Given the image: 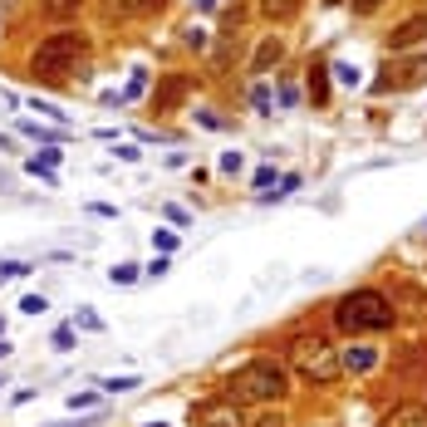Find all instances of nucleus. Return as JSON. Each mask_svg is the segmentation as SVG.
I'll return each mask as SVG.
<instances>
[{
	"instance_id": "nucleus-14",
	"label": "nucleus",
	"mask_w": 427,
	"mask_h": 427,
	"mask_svg": "<svg viewBox=\"0 0 427 427\" xmlns=\"http://www.w3.org/2000/svg\"><path fill=\"white\" fill-rule=\"evenodd\" d=\"M300 10V0H260V15H271V20H290Z\"/></svg>"
},
{
	"instance_id": "nucleus-38",
	"label": "nucleus",
	"mask_w": 427,
	"mask_h": 427,
	"mask_svg": "<svg viewBox=\"0 0 427 427\" xmlns=\"http://www.w3.org/2000/svg\"><path fill=\"white\" fill-rule=\"evenodd\" d=\"M325 6H344V0H325Z\"/></svg>"
},
{
	"instance_id": "nucleus-10",
	"label": "nucleus",
	"mask_w": 427,
	"mask_h": 427,
	"mask_svg": "<svg viewBox=\"0 0 427 427\" xmlns=\"http://www.w3.org/2000/svg\"><path fill=\"white\" fill-rule=\"evenodd\" d=\"M393 368H398V379H422L427 373V344H408Z\"/></svg>"
},
{
	"instance_id": "nucleus-1",
	"label": "nucleus",
	"mask_w": 427,
	"mask_h": 427,
	"mask_svg": "<svg viewBox=\"0 0 427 427\" xmlns=\"http://www.w3.org/2000/svg\"><path fill=\"white\" fill-rule=\"evenodd\" d=\"M393 319H398V309L388 305L383 290H349L334 305V325L349 339H358V334H383V329H393Z\"/></svg>"
},
{
	"instance_id": "nucleus-26",
	"label": "nucleus",
	"mask_w": 427,
	"mask_h": 427,
	"mask_svg": "<svg viewBox=\"0 0 427 427\" xmlns=\"http://www.w3.org/2000/svg\"><path fill=\"white\" fill-rule=\"evenodd\" d=\"M329 74H339V84H349V89H354V84H358V74H354V64H334V69H329Z\"/></svg>"
},
{
	"instance_id": "nucleus-22",
	"label": "nucleus",
	"mask_w": 427,
	"mask_h": 427,
	"mask_svg": "<svg viewBox=\"0 0 427 427\" xmlns=\"http://www.w3.org/2000/svg\"><path fill=\"white\" fill-rule=\"evenodd\" d=\"M60 157H64V152H60L55 143H49V147H39V157H35V163H44L49 172H55V167H60Z\"/></svg>"
},
{
	"instance_id": "nucleus-30",
	"label": "nucleus",
	"mask_w": 427,
	"mask_h": 427,
	"mask_svg": "<svg viewBox=\"0 0 427 427\" xmlns=\"http://www.w3.org/2000/svg\"><path fill=\"white\" fill-rule=\"evenodd\" d=\"M251 103H255L260 113H271V89H255V93H251Z\"/></svg>"
},
{
	"instance_id": "nucleus-6",
	"label": "nucleus",
	"mask_w": 427,
	"mask_h": 427,
	"mask_svg": "<svg viewBox=\"0 0 427 427\" xmlns=\"http://www.w3.org/2000/svg\"><path fill=\"white\" fill-rule=\"evenodd\" d=\"M192 422L197 427H246L241 403H231V398H206V403H197L192 408Z\"/></svg>"
},
{
	"instance_id": "nucleus-20",
	"label": "nucleus",
	"mask_w": 427,
	"mask_h": 427,
	"mask_svg": "<svg viewBox=\"0 0 427 427\" xmlns=\"http://www.w3.org/2000/svg\"><path fill=\"white\" fill-rule=\"evenodd\" d=\"M25 172H35V177H39L44 187H60V177H55V172H49L44 163H35V157H30V163H25Z\"/></svg>"
},
{
	"instance_id": "nucleus-17",
	"label": "nucleus",
	"mask_w": 427,
	"mask_h": 427,
	"mask_svg": "<svg viewBox=\"0 0 427 427\" xmlns=\"http://www.w3.org/2000/svg\"><path fill=\"white\" fill-rule=\"evenodd\" d=\"M152 251L157 255H172L177 251V231H152Z\"/></svg>"
},
{
	"instance_id": "nucleus-5",
	"label": "nucleus",
	"mask_w": 427,
	"mask_h": 427,
	"mask_svg": "<svg viewBox=\"0 0 427 427\" xmlns=\"http://www.w3.org/2000/svg\"><path fill=\"white\" fill-rule=\"evenodd\" d=\"M422 79H427V55L393 60V64H383V79H373V93H388V89H417Z\"/></svg>"
},
{
	"instance_id": "nucleus-23",
	"label": "nucleus",
	"mask_w": 427,
	"mask_h": 427,
	"mask_svg": "<svg viewBox=\"0 0 427 427\" xmlns=\"http://www.w3.org/2000/svg\"><path fill=\"white\" fill-rule=\"evenodd\" d=\"M295 187H300V177L290 172V177H280V192H271V197H275V201H285V197H290ZM271 197H265V201H271Z\"/></svg>"
},
{
	"instance_id": "nucleus-33",
	"label": "nucleus",
	"mask_w": 427,
	"mask_h": 427,
	"mask_svg": "<svg viewBox=\"0 0 427 427\" xmlns=\"http://www.w3.org/2000/svg\"><path fill=\"white\" fill-rule=\"evenodd\" d=\"M379 6H383V0H354V15H373Z\"/></svg>"
},
{
	"instance_id": "nucleus-8",
	"label": "nucleus",
	"mask_w": 427,
	"mask_h": 427,
	"mask_svg": "<svg viewBox=\"0 0 427 427\" xmlns=\"http://www.w3.org/2000/svg\"><path fill=\"white\" fill-rule=\"evenodd\" d=\"M187 89H192V79H187V74H167L163 84H157V93H152V109H157V113H172L177 103L187 98Z\"/></svg>"
},
{
	"instance_id": "nucleus-36",
	"label": "nucleus",
	"mask_w": 427,
	"mask_h": 427,
	"mask_svg": "<svg viewBox=\"0 0 427 427\" xmlns=\"http://www.w3.org/2000/svg\"><path fill=\"white\" fill-rule=\"evenodd\" d=\"M109 6H113V10H123V15H128V10H143V0H109Z\"/></svg>"
},
{
	"instance_id": "nucleus-27",
	"label": "nucleus",
	"mask_w": 427,
	"mask_h": 427,
	"mask_svg": "<svg viewBox=\"0 0 427 427\" xmlns=\"http://www.w3.org/2000/svg\"><path fill=\"white\" fill-rule=\"evenodd\" d=\"M55 349H74V325H64V329H55Z\"/></svg>"
},
{
	"instance_id": "nucleus-21",
	"label": "nucleus",
	"mask_w": 427,
	"mask_h": 427,
	"mask_svg": "<svg viewBox=\"0 0 427 427\" xmlns=\"http://www.w3.org/2000/svg\"><path fill=\"white\" fill-rule=\"evenodd\" d=\"M20 275H30L25 260H6V265H0V280H20Z\"/></svg>"
},
{
	"instance_id": "nucleus-7",
	"label": "nucleus",
	"mask_w": 427,
	"mask_h": 427,
	"mask_svg": "<svg viewBox=\"0 0 427 427\" xmlns=\"http://www.w3.org/2000/svg\"><path fill=\"white\" fill-rule=\"evenodd\" d=\"M422 39H427V15H408V20L393 25V35H388V55H403V49L422 44Z\"/></svg>"
},
{
	"instance_id": "nucleus-32",
	"label": "nucleus",
	"mask_w": 427,
	"mask_h": 427,
	"mask_svg": "<svg viewBox=\"0 0 427 427\" xmlns=\"http://www.w3.org/2000/svg\"><path fill=\"white\" fill-rule=\"evenodd\" d=\"M221 172H241V152H221Z\"/></svg>"
},
{
	"instance_id": "nucleus-3",
	"label": "nucleus",
	"mask_w": 427,
	"mask_h": 427,
	"mask_svg": "<svg viewBox=\"0 0 427 427\" xmlns=\"http://www.w3.org/2000/svg\"><path fill=\"white\" fill-rule=\"evenodd\" d=\"M84 55H89V39L79 30H60V35L39 39V49L30 55V74L35 79H64Z\"/></svg>"
},
{
	"instance_id": "nucleus-24",
	"label": "nucleus",
	"mask_w": 427,
	"mask_h": 427,
	"mask_svg": "<svg viewBox=\"0 0 427 427\" xmlns=\"http://www.w3.org/2000/svg\"><path fill=\"white\" fill-rule=\"evenodd\" d=\"M20 309H25V314H44L49 305H44V295H25V300H20Z\"/></svg>"
},
{
	"instance_id": "nucleus-35",
	"label": "nucleus",
	"mask_w": 427,
	"mask_h": 427,
	"mask_svg": "<svg viewBox=\"0 0 427 427\" xmlns=\"http://www.w3.org/2000/svg\"><path fill=\"white\" fill-rule=\"evenodd\" d=\"M295 98H300V89H295V84H280V103H285V109H290Z\"/></svg>"
},
{
	"instance_id": "nucleus-29",
	"label": "nucleus",
	"mask_w": 427,
	"mask_h": 427,
	"mask_svg": "<svg viewBox=\"0 0 427 427\" xmlns=\"http://www.w3.org/2000/svg\"><path fill=\"white\" fill-rule=\"evenodd\" d=\"M147 275H152V280H163V275H167V255H152V265H147Z\"/></svg>"
},
{
	"instance_id": "nucleus-19",
	"label": "nucleus",
	"mask_w": 427,
	"mask_h": 427,
	"mask_svg": "<svg viewBox=\"0 0 427 427\" xmlns=\"http://www.w3.org/2000/svg\"><path fill=\"white\" fill-rule=\"evenodd\" d=\"M109 280H113V285H133V280H138V265H128V260H123V265H113Z\"/></svg>"
},
{
	"instance_id": "nucleus-15",
	"label": "nucleus",
	"mask_w": 427,
	"mask_h": 427,
	"mask_svg": "<svg viewBox=\"0 0 427 427\" xmlns=\"http://www.w3.org/2000/svg\"><path fill=\"white\" fill-rule=\"evenodd\" d=\"M39 10H44V15H55V20H64V15L79 10V0H39Z\"/></svg>"
},
{
	"instance_id": "nucleus-31",
	"label": "nucleus",
	"mask_w": 427,
	"mask_h": 427,
	"mask_svg": "<svg viewBox=\"0 0 427 427\" xmlns=\"http://www.w3.org/2000/svg\"><path fill=\"white\" fill-rule=\"evenodd\" d=\"M143 89H147V74H143V69H138V74H133V84H128V93H123V98H138V93H143Z\"/></svg>"
},
{
	"instance_id": "nucleus-9",
	"label": "nucleus",
	"mask_w": 427,
	"mask_h": 427,
	"mask_svg": "<svg viewBox=\"0 0 427 427\" xmlns=\"http://www.w3.org/2000/svg\"><path fill=\"white\" fill-rule=\"evenodd\" d=\"M379 427H427V403H393Z\"/></svg>"
},
{
	"instance_id": "nucleus-39",
	"label": "nucleus",
	"mask_w": 427,
	"mask_h": 427,
	"mask_svg": "<svg viewBox=\"0 0 427 427\" xmlns=\"http://www.w3.org/2000/svg\"><path fill=\"white\" fill-rule=\"evenodd\" d=\"M0 339H6V325H0Z\"/></svg>"
},
{
	"instance_id": "nucleus-34",
	"label": "nucleus",
	"mask_w": 427,
	"mask_h": 427,
	"mask_svg": "<svg viewBox=\"0 0 427 427\" xmlns=\"http://www.w3.org/2000/svg\"><path fill=\"white\" fill-rule=\"evenodd\" d=\"M271 182H275V167H260V172H255V187H260V192L271 187Z\"/></svg>"
},
{
	"instance_id": "nucleus-18",
	"label": "nucleus",
	"mask_w": 427,
	"mask_h": 427,
	"mask_svg": "<svg viewBox=\"0 0 427 427\" xmlns=\"http://www.w3.org/2000/svg\"><path fill=\"white\" fill-rule=\"evenodd\" d=\"M74 329H89V334H98V329H103V319H98L93 309H79V314H74Z\"/></svg>"
},
{
	"instance_id": "nucleus-25",
	"label": "nucleus",
	"mask_w": 427,
	"mask_h": 427,
	"mask_svg": "<svg viewBox=\"0 0 427 427\" xmlns=\"http://www.w3.org/2000/svg\"><path fill=\"white\" fill-rule=\"evenodd\" d=\"M251 427H290V422H285V412H265V417H255Z\"/></svg>"
},
{
	"instance_id": "nucleus-4",
	"label": "nucleus",
	"mask_w": 427,
	"mask_h": 427,
	"mask_svg": "<svg viewBox=\"0 0 427 427\" xmlns=\"http://www.w3.org/2000/svg\"><path fill=\"white\" fill-rule=\"evenodd\" d=\"M285 358L305 373L309 383H334L339 373H344V368H339V354L329 349L325 334H290V339H285Z\"/></svg>"
},
{
	"instance_id": "nucleus-13",
	"label": "nucleus",
	"mask_w": 427,
	"mask_h": 427,
	"mask_svg": "<svg viewBox=\"0 0 427 427\" xmlns=\"http://www.w3.org/2000/svg\"><path fill=\"white\" fill-rule=\"evenodd\" d=\"M309 98L319 103V109L329 103V69H325V64H314V69H309Z\"/></svg>"
},
{
	"instance_id": "nucleus-11",
	"label": "nucleus",
	"mask_w": 427,
	"mask_h": 427,
	"mask_svg": "<svg viewBox=\"0 0 427 427\" xmlns=\"http://www.w3.org/2000/svg\"><path fill=\"white\" fill-rule=\"evenodd\" d=\"M373 363H379V349H368V344H354L339 354V368L344 373H373Z\"/></svg>"
},
{
	"instance_id": "nucleus-28",
	"label": "nucleus",
	"mask_w": 427,
	"mask_h": 427,
	"mask_svg": "<svg viewBox=\"0 0 427 427\" xmlns=\"http://www.w3.org/2000/svg\"><path fill=\"white\" fill-rule=\"evenodd\" d=\"M93 403H98V393H74V398H69V408H79V412H89Z\"/></svg>"
},
{
	"instance_id": "nucleus-2",
	"label": "nucleus",
	"mask_w": 427,
	"mask_h": 427,
	"mask_svg": "<svg viewBox=\"0 0 427 427\" xmlns=\"http://www.w3.org/2000/svg\"><path fill=\"white\" fill-rule=\"evenodd\" d=\"M290 393V373L275 358H255L246 368H236L226 379V398L231 403H275Z\"/></svg>"
},
{
	"instance_id": "nucleus-16",
	"label": "nucleus",
	"mask_w": 427,
	"mask_h": 427,
	"mask_svg": "<svg viewBox=\"0 0 427 427\" xmlns=\"http://www.w3.org/2000/svg\"><path fill=\"white\" fill-rule=\"evenodd\" d=\"M98 388H103V393H133V388H138V373H123V379H103Z\"/></svg>"
},
{
	"instance_id": "nucleus-37",
	"label": "nucleus",
	"mask_w": 427,
	"mask_h": 427,
	"mask_svg": "<svg viewBox=\"0 0 427 427\" xmlns=\"http://www.w3.org/2000/svg\"><path fill=\"white\" fill-rule=\"evenodd\" d=\"M6 354H10V344H6V339H0V358H6Z\"/></svg>"
},
{
	"instance_id": "nucleus-12",
	"label": "nucleus",
	"mask_w": 427,
	"mask_h": 427,
	"mask_svg": "<svg viewBox=\"0 0 427 427\" xmlns=\"http://www.w3.org/2000/svg\"><path fill=\"white\" fill-rule=\"evenodd\" d=\"M280 60H285V44L271 35V39H265V44L255 49V64H251V69H255V74H265V69H271V64H280Z\"/></svg>"
}]
</instances>
